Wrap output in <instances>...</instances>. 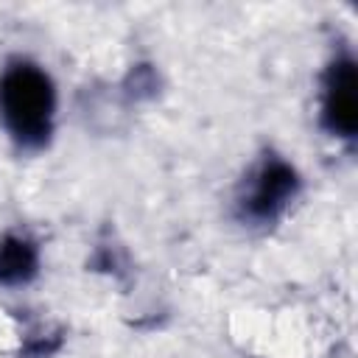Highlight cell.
<instances>
[{"mask_svg":"<svg viewBox=\"0 0 358 358\" xmlns=\"http://www.w3.org/2000/svg\"><path fill=\"white\" fill-rule=\"evenodd\" d=\"M319 123L341 143L358 134V64L350 48L338 50L319 78Z\"/></svg>","mask_w":358,"mask_h":358,"instance_id":"3","label":"cell"},{"mask_svg":"<svg viewBox=\"0 0 358 358\" xmlns=\"http://www.w3.org/2000/svg\"><path fill=\"white\" fill-rule=\"evenodd\" d=\"M59 92L53 76L28 56L0 67V126L20 151H42L56 131Z\"/></svg>","mask_w":358,"mask_h":358,"instance_id":"1","label":"cell"},{"mask_svg":"<svg viewBox=\"0 0 358 358\" xmlns=\"http://www.w3.org/2000/svg\"><path fill=\"white\" fill-rule=\"evenodd\" d=\"M302 176L280 154H263L243 176L235 193V210L243 224L268 227L274 224L299 196Z\"/></svg>","mask_w":358,"mask_h":358,"instance_id":"2","label":"cell"},{"mask_svg":"<svg viewBox=\"0 0 358 358\" xmlns=\"http://www.w3.org/2000/svg\"><path fill=\"white\" fill-rule=\"evenodd\" d=\"M39 271V246L25 232L0 235V285H28Z\"/></svg>","mask_w":358,"mask_h":358,"instance_id":"4","label":"cell"}]
</instances>
